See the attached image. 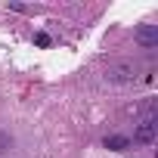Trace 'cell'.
Instances as JSON below:
<instances>
[{"label":"cell","instance_id":"obj_1","mask_svg":"<svg viewBox=\"0 0 158 158\" xmlns=\"http://www.w3.org/2000/svg\"><path fill=\"white\" fill-rule=\"evenodd\" d=\"M106 77L109 81H118V84L136 81V65L133 62H109L106 65Z\"/></svg>","mask_w":158,"mask_h":158},{"label":"cell","instance_id":"obj_2","mask_svg":"<svg viewBox=\"0 0 158 158\" xmlns=\"http://www.w3.org/2000/svg\"><path fill=\"white\" fill-rule=\"evenodd\" d=\"M155 133H158V121H155V112H152V106H149V112H146V118L136 124V133H133V139L136 143H155Z\"/></svg>","mask_w":158,"mask_h":158},{"label":"cell","instance_id":"obj_3","mask_svg":"<svg viewBox=\"0 0 158 158\" xmlns=\"http://www.w3.org/2000/svg\"><path fill=\"white\" fill-rule=\"evenodd\" d=\"M136 44H139L143 50L158 47V25H143V28L136 31Z\"/></svg>","mask_w":158,"mask_h":158},{"label":"cell","instance_id":"obj_4","mask_svg":"<svg viewBox=\"0 0 158 158\" xmlns=\"http://www.w3.org/2000/svg\"><path fill=\"white\" fill-rule=\"evenodd\" d=\"M127 146H130V139H127V136H106V149L121 152V149H127Z\"/></svg>","mask_w":158,"mask_h":158},{"label":"cell","instance_id":"obj_5","mask_svg":"<svg viewBox=\"0 0 158 158\" xmlns=\"http://www.w3.org/2000/svg\"><path fill=\"white\" fill-rule=\"evenodd\" d=\"M34 44H37V47H50V34H44V31H40V34L34 37Z\"/></svg>","mask_w":158,"mask_h":158},{"label":"cell","instance_id":"obj_6","mask_svg":"<svg viewBox=\"0 0 158 158\" xmlns=\"http://www.w3.org/2000/svg\"><path fill=\"white\" fill-rule=\"evenodd\" d=\"M10 10H16V13H28V6H25V3H10Z\"/></svg>","mask_w":158,"mask_h":158}]
</instances>
